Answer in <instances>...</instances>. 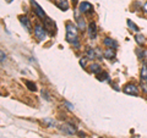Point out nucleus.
Here are the masks:
<instances>
[{"label":"nucleus","mask_w":147,"mask_h":138,"mask_svg":"<svg viewBox=\"0 0 147 138\" xmlns=\"http://www.w3.org/2000/svg\"><path fill=\"white\" fill-rule=\"evenodd\" d=\"M77 29L72 23L66 25V40L69 43L74 44L75 47H79V42H77Z\"/></svg>","instance_id":"obj_1"},{"label":"nucleus","mask_w":147,"mask_h":138,"mask_svg":"<svg viewBox=\"0 0 147 138\" xmlns=\"http://www.w3.org/2000/svg\"><path fill=\"white\" fill-rule=\"evenodd\" d=\"M34 36L38 40H44L47 38V32H45V28L40 25H36L34 26Z\"/></svg>","instance_id":"obj_2"},{"label":"nucleus","mask_w":147,"mask_h":138,"mask_svg":"<svg viewBox=\"0 0 147 138\" xmlns=\"http://www.w3.org/2000/svg\"><path fill=\"white\" fill-rule=\"evenodd\" d=\"M31 4H32V6H33V9H34V12L37 13V16H38L39 18H42V21H44L45 18H47V16H45V12H44V10L42 7H40L38 4H37L34 0H32L31 1Z\"/></svg>","instance_id":"obj_3"},{"label":"nucleus","mask_w":147,"mask_h":138,"mask_svg":"<svg viewBox=\"0 0 147 138\" xmlns=\"http://www.w3.org/2000/svg\"><path fill=\"white\" fill-rule=\"evenodd\" d=\"M80 12L82 13H92L93 12V5L90 4L88 1H82L80 4V7H79Z\"/></svg>","instance_id":"obj_4"},{"label":"nucleus","mask_w":147,"mask_h":138,"mask_svg":"<svg viewBox=\"0 0 147 138\" xmlns=\"http://www.w3.org/2000/svg\"><path fill=\"white\" fill-rule=\"evenodd\" d=\"M43 23H44V28L47 29V31H49L50 34H54V33H55V29H57V27H55V23L53 22L52 18L47 17V18H45V20L43 21Z\"/></svg>","instance_id":"obj_5"},{"label":"nucleus","mask_w":147,"mask_h":138,"mask_svg":"<svg viewBox=\"0 0 147 138\" xmlns=\"http://www.w3.org/2000/svg\"><path fill=\"white\" fill-rule=\"evenodd\" d=\"M124 92H125L126 94H130V95H139V89H137V87L132 83H129L124 87Z\"/></svg>","instance_id":"obj_6"},{"label":"nucleus","mask_w":147,"mask_h":138,"mask_svg":"<svg viewBox=\"0 0 147 138\" xmlns=\"http://www.w3.org/2000/svg\"><path fill=\"white\" fill-rule=\"evenodd\" d=\"M96 28H97V27H96L94 22H91V23L88 25V29L87 31H88V36H90L91 39H94L96 37H97V29Z\"/></svg>","instance_id":"obj_7"},{"label":"nucleus","mask_w":147,"mask_h":138,"mask_svg":"<svg viewBox=\"0 0 147 138\" xmlns=\"http://www.w3.org/2000/svg\"><path fill=\"white\" fill-rule=\"evenodd\" d=\"M20 22H21V25L25 27V29H27L28 32L32 29L31 22H30V20H28V18H27L26 16H20Z\"/></svg>","instance_id":"obj_8"},{"label":"nucleus","mask_w":147,"mask_h":138,"mask_svg":"<svg viewBox=\"0 0 147 138\" xmlns=\"http://www.w3.org/2000/svg\"><path fill=\"white\" fill-rule=\"evenodd\" d=\"M55 4H57V6L63 11H66L69 9V1L67 0H55Z\"/></svg>","instance_id":"obj_9"},{"label":"nucleus","mask_w":147,"mask_h":138,"mask_svg":"<svg viewBox=\"0 0 147 138\" xmlns=\"http://www.w3.org/2000/svg\"><path fill=\"white\" fill-rule=\"evenodd\" d=\"M79 11H80V10H75V17H76L77 25H79L80 29H85V21H84V18H82V17H80Z\"/></svg>","instance_id":"obj_10"},{"label":"nucleus","mask_w":147,"mask_h":138,"mask_svg":"<svg viewBox=\"0 0 147 138\" xmlns=\"http://www.w3.org/2000/svg\"><path fill=\"white\" fill-rule=\"evenodd\" d=\"M63 131L69 133V135H74V133L76 132V128H75V126H72L71 123H65V125L63 126Z\"/></svg>","instance_id":"obj_11"},{"label":"nucleus","mask_w":147,"mask_h":138,"mask_svg":"<svg viewBox=\"0 0 147 138\" xmlns=\"http://www.w3.org/2000/svg\"><path fill=\"white\" fill-rule=\"evenodd\" d=\"M104 45H107V47H109V48L115 49L118 47V43L114 39H112V38H105L104 39Z\"/></svg>","instance_id":"obj_12"},{"label":"nucleus","mask_w":147,"mask_h":138,"mask_svg":"<svg viewBox=\"0 0 147 138\" xmlns=\"http://www.w3.org/2000/svg\"><path fill=\"white\" fill-rule=\"evenodd\" d=\"M103 56H104L105 59H113L114 56H115V52H114L113 48H109V49H107V50H105V52L103 53Z\"/></svg>","instance_id":"obj_13"},{"label":"nucleus","mask_w":147,"mask_h":138,"mask_svg":"<svg viewBox=\"0 0 147 138\" xmlns=\"http://www.w3.org/2000/svg\"><path fill=\"white\" fill-rule=\"evenodd\" d=\"M91 71L96 73V75H98V73L102 72V67H100L98 64H93V65H91Z\"/></svg>","instance_id":"obj_14"},{"label":"nucleus","mask_w":147,"mask_h":138,"mask_svg":"<svg viewBox=\"0 0 147 138\" xmlns=\"http://www.w3.org/2000/svg\"><path fill=\"white\" fill-rule=\"evenodd\" d=\"M137 54H139V56L141 58V60H144L145 62H147V50L142 49V52L140 50V52H137Z\"/></svg>","instance_id":"obj_15"},{"label":"nucleus","mask_w":147,"mask_h":138,"mask_svg":"<svg viewBox=\"0 0 147 138\" xmlns=\"http://www.w3.org/2000/svg\"><path fill=\"white\" fill-rule=\"evenodd\" d=\"M135 39H136V42H137V44H140V45H142V44H145V37L142 36V34H136V37H135Z\"/></svg>","instance_id":"obj_16"},{"label":"nucleus","mask_w":147,"mask_h":138,"mask_svg":"<svg viewBox=\"0 0 147 138\" xmlns=\"http://www.w3.org/2000/svg\"><path fill=\"white\" fill-rule=\"evenodd\" d=\"M94 50L93 49H88V50H87V58H88V59H96V53H97V52H94Z\"/></svg>","instance_id":"obj_17"},{"label":"nucleus","mask_w":147,"mask_h":138,"mask_svg":"<svg viewBox=\"0 0 147 138\" xmlns=\"http://www.w3.org/2000/svg\"><path fill=\"white\" fill-rule=\"evenodd\" d=\"M141 78H145V80H147V65H146V64L141 68Z\"/></svg>","instance_id":"obj_18"},{"label":"nucleus","mask_w":147,"mask_h":138,"mask_svg":"<svg viewBox=\"0 0 147 138\" xmlns=\"http://www.w3.org/2000/svg\"><path fill=\"white\" fill-rule=\"evenodd\" d=\"M26 86L28 87V89H30V90H37V87H36V84L33 83V82L26 81Z\"/></svg>","instance_id":"obj_19"},{"label":"nucleus","mask_w":147,"mask_h":138,"mask_svg":"<svg viewBox=\"0 0 147 138\" xmlns=\"http://www.w3.org/2000/svg\"><path fill=\"white\" fill-rule=\"evenodd\" d=\"M141 87H142V90L147 93V80H145V78H141Z\"/></svg>","instance_id":"obj_20"},{"label":"nucleus","mask_w":147,"mask_h":138,"mask_svg":"<svg viewBox=\"0 0 147 138\" xmlns=\"http://www.w3.org/2000/svg\"><path fill=\"white\" fill-rule=\"evenodd\" d=\"M127 25H129V27H130V28H132V29H134V31H139V27H137L135 23H134V22H131L130 20H127Z\"/></svg>","instance_id":"obj_21"},{"label":"nucleus","mask_w":147,"mask_h":138,"mask_svg":"<svg viewBox=\"0 0 147 138\" xmlns=\"http://www.w3.org/2000/svg\"><path fill=\"white\" fill-rule=\"evenodd\" d=\"M44 122H45V123H48V125H49L50 127L55 126V121H54V120H50V119H45Z\"/></svg>","instance_id":"obj_22"},{"label":"nucleus","mask_w":147,"mask_h":138,"mask_svg":"<svg viewBox=\"0 0 147 138\" xmlns=\"http://www.w3.org/2000/svg\"><path fill=\"white\" fill-rule=\"evenodd\" d=\"M65 105L67 107V109H69V110H74V105H72V104H70L69 102H65Z\"/></svg>","instance_id":"obj_23"},{"label":"nucleus","mask_w":147,"mask_h":138,"mask_svg":"<svg viewBox=\"0 0 147 138\" xmlns=\"http://www.w3.org/2000/svg\"><path fill=\"white\" fill-rule=\"evenodd\" d=\"M80 65L85 67V65H86V60H80Z\"/></svg>","instance_id":"obj_24"},{"label":"nucleus","mask_w":147,"mask_h":138,"mask_svg":"<svg viewBox=\"0 0 147 138\" xmlns=\"http://www.w3.org/2000/svg\"><path fill=\"white\" fill-rule=\"evenodd\" d=\"M4 60H5V55H4V52L1 50V62H3Z\"/></svg>","instance_id":"obj_25"},{"label":"nucleus","mask_w":147,"mask_h":138,"mask_svg":"<svg viewBox=\"0 0 147 138\" xmlns=\"http://www.w3.org/2000/svg\"><path fill=\"white\" fill-rule=\"evenodd\" d=\"M145 11H146V12H147V3H146V4H145Z\"/></svg>","instance_id":"obj_26"}]
</instances>
